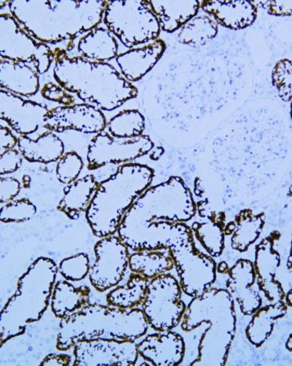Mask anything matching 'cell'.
Segmentation results:
<instances>
[{"label": "cell", "instance_id": "cell-1", "mask_svg": "<svg viewBox=\"0 0 292 366\" xmlns=\"http://www.w3.org/2000/svg\"><path fill=\"white\" fill-rule=\"evenodd\" d=\"M197 207L190 189L179 177L149 187L124 216L118 237L134 252L163 249L172 224L192 219Z\"/></svg>", "mask_w": 292, "mask_h": 366}, {"label": "cell", "instance_id": "cell-16", "mask_svg": "<svg viewBox=\"0 0 292 366\" xmlns=\"http://www.w3.org/2000/svg\"><path fill=\"white\" fill-rule=\"evenodd\" d=\"M49 110L46 105L24 100L14 93L0 89V119L21 135L35 132L44 124Z\"/></svg>", "mask_w": 292, "mask_h": 366}, {"label": "cell", "instance_id": "cell-6", "mask_svg": "<svg viewBox=\"0 0 292 366\" xmlns=\"http://www.w3.org/2000/svg\"><path fill=\"white\" fill-rule=\"evenodd\" d=\"M153 177L154 171L149 167L127 164L99 184L86 211L92 233L99 238L114 235L125 214L150 187Z\"/></svg>", "mask_w": 292, "mask_h": 366}, {"label": "cell", "instance_id": "cell-26", "mask_svg": "<svg viewBox=\"0 0 292 366\" xmlns=\"http://www.w3.org/2000/svg\"><path fill=\"white\" fill-rule=\"evenodd\" d=\"M89 296L88 287L75 288L67 281H59L51 295L53 314L61 320L67 319L89 304Z\"/></svg>", "mask_w": 292, "mask_h": 366}, {"label": "cell", "instance_id": "cell-32", "mask_svg": "<svg viewBox=\"0 0 292 366\" xmlns=\"http://www.w3.org/2000/svg\"><path fill=\"white\" fill-rule=\"evenodd\" d=\"M224 222V213L221 212L211 215L207 222H195L192 225L193 232L211 257H218L223 251Z\"/></svg>", "mask_w": 292, "mask_h": 366}, {"label": "cell", "instance_id": "cell-18", "mask_svg": "<svg viewBox=\"0 0 292 366\" xmlns=\"http://www.w3.org/2000/svg\"><path fill=\"white\" fill-rule=\"evenodd\" d=\"M139 355L151 365H179L185 354L183 338L178 333L167 331L151 334L138 345Z\"/></svg>", "mask_w": 292, "mask_h": 366}, {"label": "cell", "instance_id": "cell-48", "mask_svg": "<svg viewBox=\"0 0 292 366\" xmlns=\"http://www.w3.org/2000/svg\"><path fill=\"white\" fill-rule=\"evenodd\" d=\"M291 249H290V254L287 262V267L288 269H292V239H291Z\"/></svg>", "mask_w": 292, "mask_h": 366}, {"label": "cell", "instance_id": "cell-43", "mask_svg": "<svg viewBox=\"0 0 292 366\" xmlns=\"http://www.w3.org/2000/svg\"><path fill=\"white\" fill-rule=\"evenodd\" d=\"M18 141L19 139L8 128L2 126L0 127V152L1 154L10 149H14L18 145Z\"/></svg>", "mask_w": 292, "mask_h": 366}, {"label": "cell", "instance_id": "cell-2", "mask_svg": "<svg viewBox=\"0 0 292 366\" xmlns=\"http://www.w3.org/2000/svg\"><path fill=\"white\" fill-rule=\"evenodd\" d=\"M104 0H12L11 14L39 43L56 44L94 30L104 19Z\"/></svg>", "mask_w": 292, "mask_h": 366}, {"label": "cell", "instance_id": "cell-15", "mask_svg": "<svg viewBox=\"0 0 292 366\" xmlns=\"http://www.w3.org/2000/svg\"><path fill=\"white\" fill-rule=\"evenodd\" d=\"M107 125V120L99 108L81 104L53 108L45 117L44 127L51 132L76 130L99 134Z\"/></svg>", "mask_w": 292, "mask_h": 366}, {"label": "cell", "instance_id": "cell-37", "mask_svg": "<svg viewBox=\"0 0 292 366\" xmlns=\"http://www.w3.org/2000/svg\"><path fill=\"white\" fill-rule=\"evenodd\" d=\"M59 272L63 277L71 281H81L90 272L88 254L79 253L61 261Z\"/></svg>", "mask_w": 292, "mask_h": 366}, {"label": "cell", "instance_id": "cell-22", "mask_svg": "<svg viewBox=\"0 0 292 366\" xmlns=\"http://www.w3.org/2000/svg\"><path fill=\"white\" fill-rule=\"evenodd\" d=\"M34 64L0 59V86L1 89L32 97L39 89V77Z\"/></svg>", "mask_w": 292, "mask_h": 366}, {"label": "cell", "instance_id": "cell-14", "mask_svg": "<svg viewBox=\"0 0 292 366\" xmlns=\"http://www.w3.org/2000/svg\"><path fill=\"white\" fill-rule=\"evenodd\" d=\"M75 366H134L139 359L138 345L116 339H94L74 346Z\"/></svg>", "mask_w": 292, "mask_h": 366}, {"label": "cell", "instance_id": "cell-28", "mask_svg": "<svg viewBox=\"0 0 292 366\" xmlns=\"http://www.w3.org/2000/svg\"><path fill=\"white\" fill-rule=\"evenodd\" d=\"M118 44L111 31L96 28L84 36L78 44L82 57L96 62H105L116 58Z\"/></svg>", "mask_w": 292, "mask_h": 366}, {"label": "cell", "instance_id": "cell-19", "mask_svg": "<svg viewBox=\"0 0 292 366\" xmlns=\"http://www.w3.org/2000/svg\"><path fill=\"white\" fill-rule=\"evenodd\" d=\"M228 275L226 287L233 300L240 305L244 315H253L262 305L261 295L251 288L256 279L254 264L246 259L238 260L230 268Z\"/></svg>", "mask_w": 292, "mask_h": 366}, {"label": "cell", "instance_id": "cell-11", "mask_svg": "<svg viewBox=\"0 0 292 366\" xmlns=\"http://www.w3.org/2000/svg\"><path fill=\"white\" fill-rule=\"evenodd\" d=\"M0 57L34 64L39 74L46 73L55 61V53L39 43L11 15H0Z\"/></svg>", "mask_w": 292, "mask_h": 366}, {"label": "cell", "instance_id": "cell-8", "mask_svg": "<svg viewBox=\"0 0 292 366\" xmlns=\"http://www.w3.org/2000/svg\"><path fill=\"white\" fill-rule=\"evenodd\" d=\"M166 247L174 260L186 295L194 297L210 289L216 280L217 264L211 256L196 248L192 229L183 223L175 224Z\"/></svg>", "mask_w": 292, "mask_h": 366}, {"label": "cell", "instance_id": "cell-10", "mask_svg": "<svg viewBox=\"0 0 292 366\" xmlns=\"http://www.w3.org/2000/svg\"><path fill=\"white\" fill-rule=\"evenodd\" d=\"M181 284L171 274L150 281L142 310L155 331H171L181 322L187 308L181 300Z\"/></svg>", "mask_w": 292, "mask_h": 366}, {"label": "cell", "instance_id": "cell-34", "mask_svg": "<svg viewBox=\"0 0 292 366\" xmlns=\"http://www.w3.org/2000/svg\"><path fill=\"white\" fill-rule=\"evenodd\" d=\"M144 127V118L136 110H126L119 113L109 122L107 125L111 137L119 139H130L141 137Z\"/></svg>", "mask_w": 292, "mask_h": 366}, {"label": "cell", "instance_id": "cell-50", "mask_svg": "<svg viewBox=\"0 0 292 366\" xmlns=\"http://www.w3.org/2000/svg\"><path fill=\"white\" fill-rule=\"evenodd\" d=\"M288 195L292 197V185L289 188Z\"/></svg>", "mask_w": 292, "mask_h": 366}, {"label": "cell", "instance_id": "cell-47", "mask_svg": "<svg viewBox=\"0 0 292 366\" xmlns=\"http://www.w3.org/2000/svg\"><path fill=\"white\" fill-rule=\"evenodd\" d=\"M286 302L288 305L292 307V290H291L286 295Z\"/></svg>", "mask_w": 292, "mask_h": 366}, {"label": "cell", "instance_id": "cell-31", "mask_svg": "<svg viewBox=\"0 0 292 366\" xmlns=\"http://www.w3.org/2000/svg\"><path fill=\"white\" fill-rule=\"evenodd\" d=\"M150 280L132 273L125 286L119 287L107 295L110 306L131 310L143 304L147 295Z\"/></svg>", "mask_w": 292, "mask_h": 366}, {"label": "cell", "instance_id": "cell-23", "mask_svg": "<svg viewBox=\"0 0 292 366\" xmlns=\"http://www.w3.org/2000/svg\"><path fill=\"white\" fill-rule=\"evenodd\" d=\"M150 4L156 16L161 28L167 33H173L193 19L201 7L198 0L186 1H163L150 0Z\"/></svg>", "mask_w": 292, "mask_h": 366}, {"label": "cell", "instance_id": "cell-25", "mask_svg": "<svg viewBox=\"0 0 292 366\" xmlns=\"http://www.w3.org/2000/svg\"><path fill=\"white\" fill-rule=\"evenodd\" d=\"M17 146L22 157L31 162L50 164L64 156L63 142L51 132L43 134L36 140L21 135Z\"/></svg>", "mask_w": 292, "mask_h": 366}, {"label": "cell", "instance_id": "cell-30", "mask_svg": "<svg viewBox=\"0 0 292 366\" xmlns=\"http://www.w3.org/2000/svg\"><path fill=\"white\" fill-rule=\"evenodd\" d=\"M263 213L255 214L251 209H244L235 218L232 234V248L238 252H246L259 238L265 224Z\"/></svg>", "mask_w": 292, "mask_h": 366}, {"label": "cell", "instance_id": "cell-29", "mask_svg": "<svg viewBox=\"0 0 292 366\" xmlns=\"http://www.w3.org/2000/svg\"><path fill=\"white\" fill-rule=\"evenodd\" d=\"M287 313V303L284 301L272 303L259 308L252 317L246 333L250 343L261 347L271 335L275 321Z\"/></svg>", "mask_w": 292, "mask_h": 366}, {"label": "cell", "instance_id": "cell-42", "mask_svg": "<svg viewBox=\"0 0 292 366\" xmlns=\"http://www.w3.org/2000/svg\"><path fill=\"white\" fill-rule=\"evenodd\" d=\"M259 4L275 16H291L292 1H259Z\"/></svg>", "mask_w": 292, "mask_h": 366}, {"label": "cell", "instance_id": "cell-41", "mask_svg": "<svg viewBox=\"0 0 292 366\" xmlns=\"http://www.w3.org/2000/svg\"><path fill=\"white\" fill-rule=\"evenodd\" d=\"M21 191L20 182L14 178L0 179V202L8 203L15 199Z\"/></svg>", "mask_w": 292, "mask_h": 366}, {"label": "cell", "instance_id": "cell-13", "mask_svg": "<svg viewBox=\"0 0 292 366\" xmlns=\"http://www.w3.org/2000/svg\"><path fill=\"white\" fill-rule=\"evenodd\" d=\"M96 261L90 269L94 288L104 292L123 280L129 262V248L119 237L102 238L95 246Z\"/></svg>", "mask_w": 292, "mask_h": 366}, {"label": "cell", "instance_id": "cell-4", "mask_svg": "<svg viewBox=\"0 0 292 366\" xmlns=\"http://www.w3.org/2000/svg\"><path fill=\"white\" fill-rule=\"evenodd\" d=\"M210 324L198 345L192 366H223L227 362L236 333L234 300L227 290L208 289L193 298L182 318L181 328L191 332Z\"/></svg>", "mask_w": 292, "mask_h": 366}, {"label": "cell", "instance_id": "cell-33", "mask_svg": "<svg viewBox=\"0 0 292 366\" xmlns=\"http://www.w3.org/2000/svg\"><path fill=\"white\" fill-rule=\"evenodd\" d=\"M218 32L216 22L210 18L201 16L194 17L181 29L178 40L179 43L192 47L205 46L214 39Z\"/></svg>", "mask_w": 292, "mask_h": 366}, {"label": "cell", "instance_id": "cell-46", "mask_svg": "<svg viewBox=\"0 0 292 366\" xmlns=\"http://www.w3.org/2000/svg\"><path fill=\"white\" fill-rule=\"evenodd\" d=\"M22 183L24 185V187L26 189H29L31 187V178L29 175H24L22 179Z\"/></svg>", "mask_w": 292, "mask_h": 366}, {"label": "cell", "instance_id": "cell-7", "mask_svg": "<svg viewBox=\"0 0 292 366\" xmlns=\"http://www.w3.org/2000/svg\"><path fill=\"white\" fill-rule=\"evenodd\" d=\"M59 268L39 257L19 280L18 289L0 314V345L24 335L26 325L41 320L48 308Z\"/></svg>", "mask_w": 292, "mask_h": 366}, {"label": "cell", "instance_id": "cell-38", "mask_svg": "<svg viewBox=\"0 0 292 366\" xmlns=\"http://www.w3.org/2000/svg\"><path fill=\"white\" fill-rule=\"evenodd\" d=\"M83 167V159L76 152L66 154L58 162L57 178L61 183L69 185L76 181Z\"/></svg>", "mask_w": 292, "mask_h": 366}, {"label": "cell", "instance_id": "cell-24", "mask_svg": "<svg viewBox=\"0 0 292 366\" xmlns=\"http://www.w3.org/2000/svg\"><path fill=\"white\" fill-rule=\"evenodd\" d=\"M98 186L99 183L92 174L75 181L64 188L58 209L70 219L77 220L79 214L87 210Z\"/></svg>", "mask_w": 292, "mask_h": 366}, {"label": "cell", "instance_id": "cell-5", "mask_svg": "<svg viewBox=\"0 0 292 366\" xmlns=\"http://www.w3.org/2000/svg\"><path fill=\"white\" fill-rule=\"evenodd\" d=\"M149 325L142 310L89 304L61 320L56 347L66 351L79 342L94 339L136 342L147 333Z\"/></svg>", "mask_w": 292, "mask_h": 366}, {"label": "cell", "instance_id": "cell-44", "mask_svg": "<svg viewBox=\"0 0 292 366\" xmlns=\"http://www.w3.org/2000/svg\"><path fill=\"white\" fill-rule=\"evenodd\" d=\"M71 357L68 355L51 354L45 357L41 365L43 366H69L71 365Z\"/></svg>", "mask_w": 292, "mask_h": 366}, {"label": "cell", "instance_id": "cell-20", "mask_svg": "<svg viewBox=\"0 0 292 366\" xmlns=\"http://www.w3.org/2000/svg\"><path fill=\"white\" fill-rule=\"evenodd\" d=\"M201 7L218 23L232 30L248 28L257 19L254 1L246 0H203Z\"/></svg>", "mask_w": 292, "mask_h": 366}, {"label": "cell", "instance_id": "cell-9", "mask_svg": "<svg viewBox=\"0 0 292 366\" xmlns=\"http://www.w3.org/2000/svg\"><path fill=\"white\" fill-rule=\"evenodd\" d=\"M103 20L108 30L127 48L155 41L161 34V24L150 1L146 0L108 1Z\"/></svg>", "mask_w": 292, "mask_h": 366}, {"label": "cell", "instance_id": "cell-39", "mask_svg": "<svg viewBox=\"0 0 292 366\" xmlns=\"http://www.w3.org/2000/svg\"><path fill=\"white\" fill-rule=\"evenodd\" d=\"M41 94L44 99L58 102L63 106H71L74 102V97L68 91L52 83L44 85Z\"/></svg>", "mask_w": 292, "mask_h": 366}, {"label": "cell", "instance_id": "cell-27", "mask_svg": "<svg viewBox=\"0 0 292 366\" xmlns=\"http://www.w3.org/2000/svg\"><path fill=\"white\" fill-rule=\"evenodd\" d=\"M129 266L132 273L151 280L175 267L168 249L141 250L129 256Z\"/></svg>", "mask_w": 292, "mask_h": 366}, {"label": "cell", "instance_id": "cell-40", "mask_svg": "<svg viewBox=\"0 0 292 366\" xmlns=\"http://www.w3.org/2000/svg\"><path fill=\"white\" fill-rule=\"evenodd\" d=\"M22 164V155L15 149H10L0 156V174L1 176L16 172Z\"/></svg>", "mask_w": 292, "mask_h": 366}, {"label": "cell", "instance_id": "cell-17", "mask_svg": "<svg viewBox=\"0 0 292 366\" xmlns=\"http://www.w3.org/2000/svg\"><path fill=\"white\" fill-rule=\"evenodd\" d=\"M281 237L276 232L263 239L256 247L254 262L258 287L272 302L286 300V294L280 282L275 280L276 271L281 263V255L274 249V243Z\"/></svg>", "mask_w": 292, "mask_h": 366}, {"label": "cell", "instance_id": "cell-12", "mask_svg": "<svg viewBox=\"0 0 292 366\" xmlns=\"http://www.w3.org/2000/svg\"><path fill=\"white\" fill-rule=\"evenodd\" d=\"M154 144L148 135L119 139L105 132L97 134L89 145L88 169L96 170L108 164H125L148 154Z\"/></svg>", "mask_w": 292, "mask_h": 366}, {"label": "cell", "instance_id": "cell-51", "mask_svg": "<svg viewBox=\"0 0 292 366\" xmlns=\"http://www.w3.org/2000/svg\"><path fill=\"white\" fill-rule=\"evenodd\" d=\"M291 119H292V101L291 102Z\"/></svg>", "mask_w": 292, "mask_h": 366}, {"label": "cell", "instance_id": "cell-3", "mask_svg": "<svg viewBox=\"0 0 292 366\" xmlns=\"http://www.w3.org/2000/svg\"><path fill=\"white\" fill-rule=\"evenodd\" d=\"M54 77L66 91L75 93L83 102L111 112L138 96L137 88L111 64L77 56L71 58L64 49H56Z\"/></svg>", "mask_w": 292, "mask_h": 366}, {"label": "cell", "instance_id": "cell-21", "mask_svg": "<svg viewBox=\"0 0 292 366\" xmlns=\"http://www.w3.org/2000/svg\"><path fill=\"white\" fill-rule=\"evenodd\" d=\"M166 49L163 40L157 39L147 46L121 54L116 60L129 82H137L161 59Z\"/></svg>", "mask_w": 292, "mask_h": 366}, {"label": "cell", "instance_id": "cell-49", "mask_svg": "<svg viewBox=\"0 0 292 366\" xmlns=\"http://www.w3.org/2000/svg\"><path fill=\"white\" fill-rule=\"evenodd\" d=\"M286 347L288 349V350L292 352V334L288 338Z\"/></svg>", "mask_w": 292, "mask_h": 366}, {"label": "cell", "instance_id": "cell-35", "mask_svg": "<svg viewBox=\"0 0 292 366\" xmlns=\"http://www.w3.org/2000/svg\"><path fill=\"white\" fill-rule=\"evenodd\" d=\"M272 83L283 102L292 101L291 61L282 59L276 64L272 72Z\"/></svg>", "mask_w": 292, "mask_h": 366}, {"label": "cell", "instance_id": "cell-36", "mask_svg": "<svg viewBox=\"0 0 292 366\" xmlns=\"http://www.w3.org/2000/svg\"><path fill=\"white\" fill-rule=\"evenodd\" d=\"M36 208L28 199H21L8 202L0 210V220L4 223L24 222L31 220Z\"/></svg>", "mask_w": 292, "mask_h": 366}, {"label": "cell", "instance_id": "cell-45", "mask_svg": "<svg viewBox=\"0 0 292 366\" xmlns=\"http://www.w3.org/2000/svg\"><path fill=\"white\" fill-rule=\"evenodd\" d=\"M229 269L228 265L225 262H221L217 266V270L221 274H228Z\"/></svg>", "mask_w": 292, "mask_h": 366}]
</instances>
